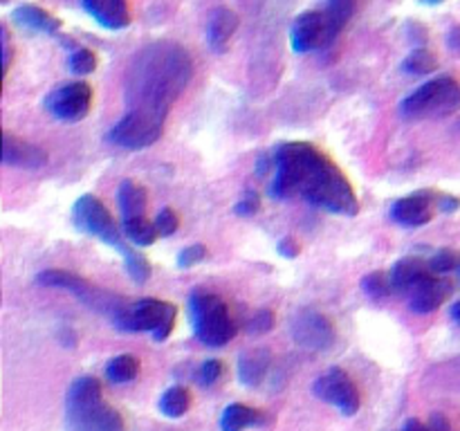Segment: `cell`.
Wrapping results in <instances>:
<instances>
[{
	"label": "cell",
	"mask_w": 460,
	"mask_h": 431,
	"mask_svg": "<svg viewBox=\"0 0 460 431\" xmlns=\"http://www.w3.org/2000/svg\"><path fill=\"white\" fill-rule=\"evenodd\" d=\"M276 176L270 196L288 200L301 196L313 207L337 216H357L360 203L351 182L328 156L308 142H285L274 151Z\"/></svg>",
	"instance_id": "1"
},
{
	"label": "cell",
	"mask_w": 460,
	"mask_h": 431,
	"mask_svg": "<svg viewBox=\"0 0 460 431\" xmlns=\"http://www.w3.org/2000/svg\"><path fill=\"white\" fill-rule=\"evenodd\" d=\"M194 63L176 43H153L135 57L126 81L131 110L164 122L166 113L189 84Z\"/></svg>",
	"instance_id": "2"
},
{
	"label": "cell",
	"mask_w": 460,
	"mask_h": 431,
	"mask_svg": "<svg viewBox=\"0 0 460 431\" xmlns=\"http://www.w3.org/2000/svg\"><path fill=\"white\" fill-rule=\"evenodd\" d=\"M460 108V84L451 76H436L400 101L398 110L404 119H442Z\"/></svg>",
	"instance_id": "3"
},
{
	"label": "cell",
	"mask_w": 460,
	"mask_h": 431,
	"mask_svg": "<svg viewBox=\"0 0 460 431\" xmlns=\"http://www.w3.org/2000/svg\"><path fill=\"white\" fill-rule=\"evenodd\" d=\"M191 322L198 341L209 348H220L234 339L236 323L229 315L227 304L211 292H194L189 301Z\"/></svg>",
	"instance_id": "4"
},
{
	"label": "cell",
	"mask_w": 460,
	"mask_h": 431,
	"mask_svg": "<svg viewBox=\"0 0 460 431\" xmlns=\"http://www.w3.org/2000/svg\"><path fill=\"white\" fill-rule=\"evenodd\" d=\"M176 306L169 301H160V299H142L138 304L126 306L123 304L117 313L113 315V323L119 331L129 332H153L155 341H164L171 335L173 326H176Z\"/></svg>",
	"instance_id": "5"
},
{
	"label": "cell",
	"mask_w": 460,
	"mask_h": 431,
	"mask_svg": "<svg viewBox=\"0 0 460 431\" xmlns=\"http://www.w3.org/2000/svg\"><path fill=\"white\" fill-rule=\"evenodd\" d=\"M162 135V122L151 117V115L138 113V110H129L117 124L108 131L106 140L113 147L126 148V151H142V148L151 147L160 140Z\"/></svg>",
	"instance_id": "6"
},
{
	"label": "cell",
	"mask_w": 460,
	"mask_h": 431,
	"mask_svg": "<svg viewBox=\"0 0 460 431\" xmlns=\"http://www.w3.org/2000/svg\"><path fill=\"white\" fill-rule=\"evenodd\" d=\"M72 220H75L76 229H81L88 236H95L99 241L108 243V245L122 250V243H119V229L115 225L113 216L106 209V204L101 203L95 196H81L79 200L72 207Z\"/></svg>",
	"instance_id": "7"
},
{
	"label": "cell",
	"mask_w": 460,
	"mask_h": 431,
	"mask_svg": "<svg viewBox=\"0 0 460 431\" xmlns=\"http://www.w3.org/2000/svg\"><path fill=\"white\" fill-rule=\"evenodd\" d=\"M92 88L83 81H70V84L57 85L45 97V110L61 122H79L91 113Z\"/></svg>",
	"instance_id": "8"
},
{
	"label": "cell",
	"mask_w": 460,
	"mask_h": 431,
	"mask_svg": "<svg viewBox=\"0 0 460 431\" xmlns=\"http://www.w3.org/2000/svg\"><path fill=\"white\" fill-rule=\"evenodd\" d=\"M313 389L319 400L339 409L344 416H355V413L360 411V389H357L355 382L348 378L346 371L330 369L328 373L319 375Z\"/></svg>",
	"instance_id": "9"
},
{
	"label": "cell",
	"mask_w": 460,
	"mask_h": 431,
	"mask_svg": "<svg viewBox=\"0 0 460 431\" xmlns=\"http://www.w3.org/2000/svg\"><path fill=\"white\" fill-rule=\"evenodd\" d=\"M335 38L337 36H335L330 23H328L326 12H305V14L297 16L292 29H289L292 50L299 54L328 48Z\"/></svg>",
	"instance_id": "10"
},
{
	"label": "cell",
	"mask_w": 460,
	"mask_h": 431,
	"mask_svg": "<svg viewBox=\"0 0 460 431\" xmlns=\"http://www.w3.org/2000/svg\"><path fill=\"white\" fill-rule=\"evenodd\" d=\"M292 339L299 344L301 348L308 351H326L335 341V326L326 315L317 313V310H301L295 319H292Z\"/></svg>",
	"instance_id": "11"
},
{
	"label": "cell",
	"mask_w": 460,
	"mask_h": 431,
	"mask_svg": "<svg viewBox=\"0 0 460 431\" xmlns=\"http://www.w3.org/2000/svg\"><path fill=\"white\" fill-rule=\"evenodd\" d=\"M67 425L72 431H126L122 416L104 400L67 407Z\"/></svg>",
	"instance_id": "12"
},
{
	"label": "cell",
	"mask_w": 460,
	"mask_h": 431,
	"mask_svg": "<svg viewBox=\"0 0 460 431\" xmlns=\"http://www.w3.org/2000/svg\"><path fill=\"white\" fill-rule=\"evenodd\" d=\"M433 204H438L433 191H416L391 207V219L402 227H423L433 219Z\"/></svg>",
	"instance_id": "13"
},
{
	"label": "cell",
	"mask_w": 460,
	"mask_h": 431,
	"mask_svg": "<svg viewBox=\"0 0 460 431\" xmlns=\"http://www.w3.org/2000/svg\"><path fill=\"white\" fill-rule=\"evenodd\" d=\"M449 292H451L449 281L438 279L433 272H429L424 279L417 281V283L407 292L408 308L417 315H429L445 304V299L449 297Z\"/></svg>",
	"instance_id": "14"
},
{
	"label": "cell",
	"mask_w": 460,
	"mask_h": 431,
	"mask_svg": "<svg viewBox=\"0 0 460 431\" xmlns=\"http://www.w3.org/2000/svg\"><path fill=\"white\" fill-rule=\"evenodd\" d=\"M3 162L7 166H16V169H41L48 162V153L41 147L25 140L14 138L12 133L3 135Z\"/></svg>",
	"instance_id": "15"
},
{
	"label": "cell",
	"mask_w": 460,
	"mask_h": 431,
	"mask_svg": "<svg viewBox=\"0 0 460 431\" xmlns=\"http://www.w3.org/2000/svg\"><path fill=\"white\" fill-rule=\"evenodd\" d=\"M83 10L106 29H123L131 23L126 0H83Z\"/></svg>",
	"instance_id": "16"
},
{
	"label": "cell",
	"mask_w": 460,
	"mask_h": 431,
	"mask_svg": "<svg viewBox=\"0 0 460 431\" xmlns=\"http://www.w3.org/2000/svg\"><path fill=\"white\" fill-rule=\"evenodd\" d=\"M429 263H424L423 259L417 256H407V259H400L393 267H391V288L400 294H407L413 285L417 283L420 279L429 275Z\"/></svg>",
	"instance_id": "17"
},
{
	"label": "cell",
	"mask_w": 460,
	"mask_h": 431,
	"mask_svg": "<svg viewBox=\"0 0 460 431\" xmlns=\"http://www.w3.org/2000/svg\"><path fill=\"white\" fill-rule=\"evenodd\" d=\"M236 29H238V16L234 14L232 10H227V7H218V10L211 14V20H209V28H207V38L211 50L218 54L225 52Z\"/></svg>",
	"instance_id": "18"
},
{
	"label": "cell",
	"mask_w": 460,
	"mask_h": 431,
	"mask_svg": "<svg viewBox=\"0 0 460 431\" xmlns=\"http://www.w3.org/2000/svg\"><path fill=\"white\" fill-rule=\"evenodd\" d=\"M272 355L267 348H252L245 351L238 360V378L245 387H258L270 369Z\"/></svg>",
	"instance_id": "19"
},
{
	"label": "cell",
	"mask_w": 460,
	"mask_h": 431,
	"mask_svg": "<svg viewBox=\"0 0 460 431\" xmlns=\"http://www.w3.org/2000/svg\"><path fill=\"white\" fill-rule=\"evenodd\" d=\"M14 23L20 28L29 29V32H45V34H57L61 29V20L54 19L52 14L44 10V7L36 5H20L14 10Z\"/></svg>",
	"instance_id": "20"
},
{
	"label": "cell",
	"mask_w": 460,
	"mask_h": 431,
	"mask_svg": "<svg viewBox=\"0 0 460 431\" xmlns=\"http://www.w3.org/2000/svg\"><path fill=\"white\" fill-rule=\"evenodd\" d=\"M267 418L263 411H257V409L247 407V404L234 403L229 404L223 411V418H220V429L223 431H242L247 427H266Z\"/></svg>",
	"instance_id": "21"
},
{
	"label": "cell",
	"mask_w": 460,
	"mask_h": 431,
	"mask_svg": "<svg viewBox=\"0 0 460 431\" xmlns=\"http://www.w3.org/2000/svg\"><path fill=\"white\" fill-rule=\"evenodd\" d=\"M117 204L122 212L123 220L144 219V209H147V191L133 180H123L117 187Z\"/></svg>",
	"instance_id": "22"
},
{
	"label": "cell",
	"mask_w": 460,
	"mask_h": 431,
	"mask_svg": "<svg viewBox=\"0 0 460 431\" xmlns=\"http://www.w3.org/2000/svg\"><path fill=\"white\" fill-rule=\"evenodd\" d=\"M191 407V394L186 387H171L160 398V411L166 418H182Z\"/></svg>",
	"instance_id": "23"
},
{
	"label": "cell",
	"mask_w": 460,
	"mask_h": 431,
	"mask_svg": "<svg viewBox=\"0 0 460 431\" xmlns=\"http://www.w3.org/2000/svg\"><path fill=\"white\" fill-rule=\"evenodd\" d=\"M101 400V384L95 378H79L72 382L70 391H67V407H81V404L95 403Z\"/></svg>",
	"instance_id": "24"
},
{
	"label": "cell",
	"mask_w": 460,
	"mask_h": 431,
	"mask_svg": "<svg viewBox=\"0 0 460 431\" xmlns=\"http://www.w3.org/2000/svg\"><path fill=\"white\" fill-rule=\"evenodd\" d=\"M106 375H108L110 382L115 384H126L133 382L139 375V360L135 355H117L108 362L106 366Z\"/></svg>",
	"instance_id": "25"
},
{
	"label": "cell",
	"mask_w": 460,
	"mask_h": 431,
	"mask_svg": "<svg viewBox=\"0 0 460 431\" xmlns=\"http://www.w3.org/2000/svg\"><path fill=\"white\" fill-rule=\"evenodd\" d=\"M123 236L129 238L131 243H135L138 247H148L155 243V238L160 236L155 229V225L148 223L144 219H131L123 220Z\"/></svg>",
	"instance_id": "26"
},
{
	"label": "cell",
	"mask_w": 460,
	"mask_h": 431,
	"mask_svg": "<svg viewBox=\"0 0 460 431\" xmlns=\"http://www.w3.org/2000/svg\"><path fill=\"white\" fill-rule=\"evenodd\" d=\"M355 7H357V0H328L326 16H328V23H330L332 32H335V36H337V34L346 28L348 20L353 19V14H355Z\"/></svg>",
	"instance_id": "27"
},
{
	"label": "cell",
	"mask_w": 460,
	"mask_h": 431,
	"mask_svg": "<svg viewBox=\"0 0 460 431\" xmlns=\"http://www.w3.org/2000/svg\"><path fill=\"white\" fill-rule=\"evenodd\" d=\"M119 254L123 256L126 272H129V276L135 281V283H144V281L151 279V263H148L142 254H138V251L131 250V247L126 245L119 250Z\"/></svg>",
	"instance_id": "28"
},
{
	"label": "cell",
	"mask_w": 460,
	"mask_h": 431,
	"mask_svg": "<svg viewBox=\"0 0 460 431\" xmlns=\"http://www.w3.org/2000/svg\"><path fill=\"white\" fill-rule=\"evenodd\" d=\"M436 68L438 61L429 50H413L402 61V72H407V75H429Z\"/></svg>",
	"instance_id": "29"
},
{
	"label": "cell",
	"mask_w": 460,
	"mask_h": 431,
	"mask_svg": "<svg viewBox=\"0 0 460 431\" xmlns=\"http://www.w3.org/2000/svg\"><path fill=\"white\" fill-rule=\"evenodd\" d=\"M361 290H364L373 301H380V299L389 297V292L393 288H391L389 276H385L382 272H373V275L364 276V281H361Z\"/></svg>",
	"instance_id": "30"
},
{
	"label": "cell",
	"mask_w": 460,
	"mask_h": 431,
	"mask_svg": "<svg viewBox=\"0 0 460 431\" xmlns=\"http://www.w3.org/2000/svg\"><path fill=\"white\" fill-rule=\"evenodd\" d=\"M95 68H97V57L92 50L76 48L75 52L70 54V70L75 72V75L79 76L91 75V72H95Z\"/></svg>",
	"instance_id": "31"
},
{
	"label": "cell",
	"mask_w": 460,
	"mask_h": 431,
	"mask_svg": "<svg viewBox=\"0 0 460 431\" xmlns=\"http://www.w3.org/2000/svg\"><path fill=\"white\" fill-rule=\"evenodd\" d=\"M458 254L451 250H440L433 256L432 261H429V270H432L433 275H447V272L451 270H458Z\"/></svg>",
	"instance_id": "32"
},
{
	"label": "cell",
	"mask_w": 460,
	"mask_h": 431,
	"mask_svg": "<svg viewBox=\"0 0 460 431\" xmlns=\"http://www.w3.org/2000/svg\"><path fill=\"white\" fill-rule=\"evenodd\" d=\"M153 225H155V229L160 236H173L178 229V225H180V220H178V213L173 212L171 207H166L157 213L155 223Z\"/></svg>",
	"instance_id": "33"
},
{
	"label": "cell",
	"mask_w": 460,
	"mask_h": 431,
	"mask_svg": "<svg viewBox=\"0 0 460 431\" xmlns=\"http://www.w3.org/2000/svg\"><path fill=\"white\" fill-rule=\"evenodd\" d=\"M274 328V313L272 310H258L250 322H247V332L250 335H266Z\"/></svg>",
	"instance_id": "34"
},
{
	"label": "cell",
	"mask_w": 460,
	"mask_h": 431,
	"mask_svg": "<svg viewBox=\"0 0 460 431\" xmlns=\"http://www.w3.org/2000/svg\"><path fill=\"white\" fill-rule=\"evenodd\" d=\"M204 256H207V247L200 245V243L198 245H189L180 251V256H178V266H180L182 270H189V267L198 266Z\"/></svg>",
	"instance_id": "35"
},
{
	"label": "cell",
	"mask_w": 460,
	"mask_h": 431,
	"mask_svg": "<svg viewBox=\"0 0 460 431\" xmlns=\"http://www.w3.org/2000/svg\"><path fill=\"white\" fill-rule=\"evenodd\" d=\"M220 375H223V364H220L218 360H207L200 366V373L195 379H198L202 387H214L220 379Z\"/></svg>",
	"instance_id": "36"
},
{
	"label": "cell",
	"mask_w": 460,
	"mask_h": 431,
	"mask_svg": "<svg viewBox=\"0 0 460 431\" xmlns=\"http://www.w3.org/2000/svg\"><path fill=\"white\" fill-rule=\"evenodd\" d=\"M261 209V198H258L257 194H247L245 198H241L236 203V207H234V213L236 216H242V219H247V216H254V213Z\"/></svg>",
	"instance_id": "37"
},
{
	"label": "cell",
	"mask_w": 460,
	"mask_h": 431,
	"mask_svg": "<svg viewBox=\"0 0 460 431\" xmlns=\"http://www.w3.org/2000/svg\"><path fill=\"white\" fill-rule=\"evenodd\" d=\"M299 251H301V245H299V241H297V238L288 236L279 243V254L283 256V259H297V256H299Z\"/></svg>",
	"instance_id": "38"
},
{
	"label": "cell",
	"mask_w": 460,
	"mask_h": 431,
	"mask_svg": "<svg viewBox=\"0 0 460 431\" xmlns=\"http://www.w3.org/2000/svg\"><path fill=\"white\" fill-rule=\"evenodd\" d=\"M458 207L460 203L458 198H454V196H440V198H438V209H440L442 213H454L458 212Z\"/></svg>",
	"instance_id": "39"
},
{
	"label": "cell",
	"mask_w": 460,
	"mask_h": 431,
	"mask_svg": "<svg viewBox=\"0 0 460 431\" xmlns=\"http://www.w3.org/2000/svg\"><path fill=\"white\" fill-rule=\"evenodd\" d=\"M429 429L432 431H454V427L449 425V420H447L442 413H433L432 420H429Z\"/></svg>",
	"instance_id": "40"
},
{
	"label": "cell",
	"mask_w": 460,
	"mask_h": 431,
	"mask_svg": "<svg viewBox=\"0 0 460 431\" xmlns=\"http://www.w3.org/2000/svg\"><path fill=\"white\" fill-rule=\"evenodd\" d=\"M10 34H7V29L3 28V68H5V72L10 70V63H12V48H10Z\"/></svg>",
	"instance_id": "41"
},
{
	"label": "cell",
	"mask_w": 460,
	"mask_h": 431,
	"mask_svg": "<svg viewBox=\"0 0 460 431\" xmlns=\"http://www.w3.org/2000/svg\"><path fill=\"white\" fill-rule=\"evenodd\" d=\"M447 45H449L456 54H460V25L449 29V34H447Z\"/></svg>",
	"instance_id": "42"
},
{
	"label": "cell",
	"mask_w": 460,
	"mask_h": 431,
	"mask_svg": "<svg viewBox=\"0 0 460 431\" xmlns=\"http://www.w3.org/2000/svg\"><path fill=\"white\" fill-rule=\"evenodd\" d=\"M402 431H432V429H429V425H424V422H420V420H416V418H411V420L404 422Z\"/></svg>",
	"instance_id": "43"
},
{
	"label": "cell",
	"mask_w": 460,
	"mask_h": 431,
	"mask_svg": "<svg viewBox=\"0 0 460 431\" xmlns=\"http://www.w3.org/2000/svg\"><path fill=\"white\" fill-rule=\"evenodd\" d=\"M451 319L460 326V301H456V304L451 306Z\"/></svg>",
	"instance_id": "44"
},
{
	"label": "cell",
	"mask_w": 460,
	"mask_h": 431,
	"mask_svg": "<svg viewBox=\"0 0 460 431\" xmlns=\"http://www.w3.org/2000/svg\"><path fill=\"white\" fill-rule=\"evenodd\" d=\"M424 3H429V5H438V3H442V0H424Z\"/></svg>",
	"instance_id": "45"
},
{
	"label": "cell",
	"mask_w": 460,
	"mask_h": 431,
	"mask_svg": "<svg viewBox=\"0 0 460 431\" xmlns=\"http://www.w3.org/2000/svg\"><path fill=\"white\" fill-rule=\"evenodd\" d=\"M0 3H10V0H0Z\"/></svg>",
	"instance_id": "46"
},
{
	"label": "cell",
	"mask_w": 460,
	"mask_h": 431,
	"mask_svg": "<svg viewBox=\"0 0 460 431\" xmlns=\"http://www.w3.org/2000/svg\"><path fill=\"white\" fill-rule=\"evenodd\" d=\"M458 275H460V266H458Z\"/></svg>",
	"instance_id": "47"
},
{
	"label": "cell",
	"mask_w": 460,
	"mask_h": 431,
	"mask_svg": "<svg viewBox=\"0 0 460 431\" xmlns=\"http://www.w3.org/2000/svg\"><path fill=\"white\" fill-rule=\"evenodd\" d=\"M458 126H460V122H458Z\"/></svg>",
	"instance_id": "48"
}]
</instances>
